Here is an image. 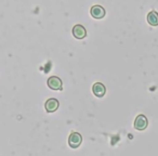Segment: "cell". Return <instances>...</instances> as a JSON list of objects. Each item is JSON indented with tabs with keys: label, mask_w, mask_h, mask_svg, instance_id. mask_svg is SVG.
I'll use <instances>...</instances> for the list:
<instances>
[{
	"label": "cell",
	"mask_w": 158,
	"mask_h": 156,
	"mask_svg": "<svg viewBox=\"0 0 158 156\" xmlns=\"http://www.w3.org/2000/svg\"><path fill=\"white\" fill-rule=\"evenodd\" d=\"M81 142H82V137L78 132H73L68 137V144L73 149H77L79 145L81 144Z\"/></svg>",
	"instance_id": "1"
},
{
	"label": "cell",
	"mask_w": 158,
	"mask_h": 156,
	"mask_svg": "<svg viewBox=\"0 0 158 156\" xmlns=\"http://www.w3.org/2000/svg\"><path fill=\"white\" fill-rule=\"evenodd\" d=\"M47 84H48L49 88L52 90H62L63 89V82L56 76H51L47 82Z\"/></svg>",
	"instance_id": "2"
},
{
	"label": "cell",
	"mask_w": 158,
	"mask_h": 156,
	"mask_svg": "<svg viewBox=\"0 0 158 156\" xmlns=\"http://www.w3.org/2000/svg\"><path fill=\"white\" fill-rule=\"evenodd\" d=\"M147 126H148V120H147L146 116H144V115H139V116H136L135 120H134V128H135L136 130L142 131V130L146 129Z\"/></svg>",
	"instance_id": "3"
},
{
	"label": "cell",
	"mask_w": 158,
	"mask_h": 156,
	"mask_svg": "<svg viewBox=\"0 0 158 156\" xmlns=\"http://www.w3.org/2000/svg\"><path fill=\"white\" fill-rule=\"evenodd\" d=\"M73 35H74V37L77 38V39H84L87 36V31L82 25L77 24L73 27Z\"/></svg>",
	"instance_id": "4"
},
{
	"label": "cell",
	"mask_w": 158,
	"mask_h": 156,
	"mask_svg": "<svg viewBox=\"0 0 158 156\" xmlns=\"http://www.w3.org/2000/svg\"><path fill=\"white\" fill-rule=\"evenodd\" d=\"M90 13L92 15V18L100 20V19H103L105 16V9L103 7H101V6H93L91 8Z\"/></svg>",
	"instance_id": "5"
},
{
	"label": "cell",
	"mask_w": 158,
	"mask_h": 156,
	"mask_svg": "<svg viewBox=\"0 0 158 156\" xmlns=\"http://www.w3.org/2000/svg\"><path fill=\"white\" fill-rule=\"evenodd\" d=\"M92 91H93V95H97V97H99V98H102L104 95H105L106 88L103 84H101V82H95L92 87Z\"/></svg>",
	"instance_id": "6"
},
{
	"label": "cell",
	"mask_w": 158,
	"mask_h": 156,
	"mask_svg": "<svg viewBox=\"0 0 158 156\" xmlns=\"http://www.w3.org/2000/svg\"><path fill=\"white\" fill-rule=\"evenodd\" d=\"M44 108L48 113H53L59 108V101L56 99H49L47 100L46 104H44Z\"/></svg>",
	"instance_id": "7"
},
{
	"label": "cell",
	"mask_w": 158,
	"mask_h": 156,
	"mask_svg": "<svg viewBox=\"0 0 158 156\" xmlns=\"http://www.w3.org/2000/svg\"><path fill=\"white\" fill-rule=\"evenodd\" d=\"M147 22L152 26H157L158 25V13L156 11H152L147 14Z\"/></svg>",
	"instance_id": "8"
}]
</instances>
